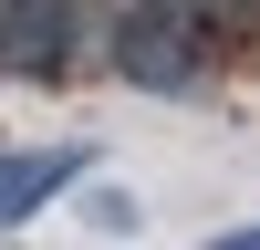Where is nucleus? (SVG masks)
<instances>
[{
  "label": "nucleus",
  "mask_w": 260,
  "mask_h": 250,
  "mask_svg": "<svg viewBox=\"0 0 260 250\" xmlns=\"http://www.w3.org/2000/svg\"><path fill=\"white\" fill-rule=\"evenodd\" d=\"M208 250H260V229H229V240H208Z\"/></svg>",
  "instance_id": "nucleus-5"
},
{
  "label": "nucleus",
  "mask_w": 260,
  "mask_h": 250,
  "mask_svg": "<svg viewBox=\"0 0 260 250\" xmlns=\"http://www.w3.org/2000/svg\"><path fill=\"white\" fill-rule=\"evenodd\" d=\"M198 11H115V73L146 94H187L198 83Z\"/></svg>",
  "instance_id": "nucleus-1"
},
{
  "label": "nucleus",
  "mask_w": 260,
  "mask_h": 250,
  "mask_svg": "<svg viewBox=\"0 0 260 250\" xmlns=\"http://www.w3.org/2000/svg\"><path fill=\"white\" fill-rule=\"evenodd\" d=\"M83 219H94V229H115V240H125V229H136V219H146V208H136V198H125V188H94V198H83Z\"/></svg>",
  "instance_id": "nucleus-4"
},
{
  "label": "nucleus",
  "mask_w": 260,
  "mask_h": 250,
  "mask_svg": "<svg viewBox=\"0 0 260 250\" xmlns=\"http://www.w3.org/2000/svg\"><path fill=\"white\" fill-rule=\"evenodd\" d=\"M73 177H83V146H52V157H0V229L31 219V208H52Z\"/></svg>",
  "instance_id": "nucleus-3"
},
{
  "label": "nucleus",
  "mask_w": 260,
  "mask_h": 250,
  "mask_svg": "<svg viewBox=\"0 0 260 250\" xmlns=\"http://www.w3.org/2000/svg\"><path fill=\"white\" fill-rule=\"evenodd\" d=\"M73 63V11L62 0H11L0 11V73H62Z\"/></svg>",
  "instance_id": "nucleus-2"
}]
</instances>
